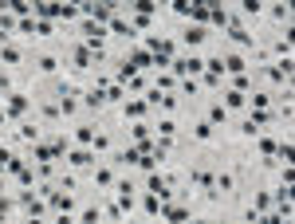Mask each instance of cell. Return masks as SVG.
Instances as JSON below:
<instances>
[{"mask_svg": "<svg viewBox=\"0 0 295 224\" xmlns=\"http://www.w3.org/2000/svg\"><path fill=\"white\" fill-rule=\"evenodd\" d=\"M268 79H272V83H284V79H292V59L284 56V63H276V67L268 71Z\"/></svg>", "mask_w": 295, "mask_h": 224, "instance_id": "cell-1", "label": "cell"}, {"mask_svg": "<svg viewBox=\"0 0 295 224\" xmlns=\"http://www.w3.org/2000/svg\"><path fill=\"white\" fill-rule=\"evenodd\" d=\"M87 162H91V154H87V150H71V154H67V166H75V169H83Z\"/></svg>", "mask_w": 295, "mask_h": 224, "instance_id": "cell-2", "label": "cell"}, {"mask_svg": "<svg viewBox=\"0 0 295 224\" xmlns=\"http://www.w3.org/2000/svg\"><path fill=\"white\" fill-rule=\"evenodd\" d=\"M24 107H28L24 95H8V114H24Z\"/></svg>", "mask_w": 295, "mask_h": 224, "instance_id": "cell-3", "label": "cell"}, {"mask_svg": "<svg viewBox=\"0 0 295 224\" xmlns=\"http://www.w3.org/2000/svg\"><path fill=\"white\" fill-rule=\"evenodd\" d=\"M224 107H228V111H240V107H244V95H240V91H228V95H224Z\"/></svg>", "mask_w": 295, "mask_h": 224, "instance_id": "cell-4", "label": "cell"}, {"mask_svg": "<svg viewBox=\"0 0 295 224\" xmlns=\"http://www.w3.org/2000/svg\"><path fill=\"white\" fill-rule=\"evenodd\" d=\"M224 71H232V75H244V59H240V56H228V59H224Z\"/></svg>", "mask_w": 295, "mask_h": 224, "instance_id": "cell-5", "label": "cell"}, {"mask_svg": "<svg viewBox=\"0 0 295 224\" xmlns=\"http://www.w3.org/2000/svg\"><path fill=\"white\" fill-rule=\"evenodd\" d=\"M193 138H197V142H209V138H213V126H209V122H197Z\"/></svg>", "mask_w": 295, "mask_h": 224, "instance_id": "cell-6", "label": "cell"}, {"mask_svg": "<svg viewBox=\"0 0 295 224\" xmlns=\"http://www.w3.org/2000/svg\"><path fill=\"white\" fill-rule=\"evenodd\" d=\"M36 134H40L36 122H24V126H20V138H24V142H36Z\"/></svg>", "mask_w": 295, "mask_h": 224, "instance_id": "cell-7", "label": "cell"}, {"mask_svg": "<svg viewBox=\"0 0 295 224\" xmlns=\"http://www.w3.org/2000/svg\"><path fill=\"white\" fill-rule=\"evenodd\" d=\"M51 205H55V209H63V213H67V209H71V205H75V201H71V197H67V193H55V197H51Z\"/></svg>", "mask_w": 295, "mask_h": 224, "instance_id": "cell-8", "label": "cell"}, {"mask_svg": "<svg viewBox=\"0 0 295 224\" xmlns=\"http://www.w3.org/2000/svg\"><path fill=\"white\" fill-rule=\"evenodd\" d=\"M55 67H59V59H55V56H40V71H44V75H51Z\"/></svg>", "mask_w": 295, "mask_h": 224, "instance_id": "cell-9", "label": "cell"}, {"mask_svg": "<svg viewBox=\"0 0 295 224\" xmlns=\"http://www.w3.org/2000/svg\"><path fill=\"white\" fill-rule=\"evenodd\" d=\"M0 59H4V63H20V52H16V48H8V44H4V48H0Z\"/></svg>", "mask_w": 295, "mask_h": 224, "instance_id": "cell-10", "label": "cell"}, {"mask_svg": "<svg viewBox=\"0 0 295 224\" xmlns=\"http://www.w3.org/2000/svg\"><path fill=\"white\" fill-rule=\"evenodd\" d=\"M75 138H79L83 146H91V142H95V130H91V126H79V134H75Z\"/></svg>", "mask_w": 295, "mask_h": 224, "instance_id": "cell-11", "label": "cell"}, {"mask_svg": "<svg viewBox=\"0 0 295 224\" xmlns=\"http://www.w3.org/2000/svg\"><path fill=\"white\" fill-rule=\"evenodd\" d=\"M83 103H87V107H102V103H106V95H102V91H91Z\"/></svg>", "mask_w": 295, "mask_h": 224, "instance_id": "cell-12", "label": "cell"}, {"mask_svg": "<svg viewBox=\"0 0 295 224\" xmlns=\"http://www.w3.org/2000/svg\"><path fill=\"white\" fill-rule=\"evenodd\" d=\"M201 40H205V32H201V28H189V32H185V44H193V48H197Z\"/></svg>", "mask_w": 295, "mask_h": 224, "instance_id": "cell-13", "label": "cell"}, {"mask_svg": "<svg viewBox=\"0 0 295 224\" xmlns=\"http://www.w3.org/2000/svg\"><path fill=\"white\" fill-rule=\"evenodd\" d=\"M228 36H232V40H236V44H252V36H248L244 28H232V32H228Z\"/></svg>", "mask_w": 295, "mask_h": 224, "instance_id": "cell-14", "label": "cell"}, {"mask_svg": "<svg viewBox=\"0 0 295 224\" xmlns=\"http://www.w3.org/2000/svg\"><path fill=\"white\" fill-rule=\"evenodd\" d=\"M75 63H79V67H91V52H87V48H79V52H75Z\"/></svg>", "mask_w": 295, "mask_h": 224, "instance_id": "cell-15", "label": "cell"}, {"mask_svg": "<svg viewBox=\"0 0 295 224\" xmlns=\"http://www.w3.org/2000/svg\"><path fill=\"white\" fill-rule=\"evenodd\" d=\"M28 8H32V4H24V0H12V12H16V16H24V20H28Z\"/></svg>", "mask_w": 295, "mask_h": 224, "instance_id": "cell-16", "label": "cell"}, {"mask_svg": "<svg viewBox=\"0 0 295 224\" xmlns=\"http://www.w3.org/2000/svg\"><path fill=\"white\" fill-rule=\"evenodd\" d=\"M95 185H110V169H98V173H95Z\"/></svg>", "mask_w": 295, "mask_h": 224, "instance_id": "cell-17", "label": "cell"}, {"mask_svg": "<svg viewBox=\"0 0 295 224\" xmlns=\"http://www.w3.org/2000/svg\"><path fill=\"white\" fill-rule=\"evenodd\" d=\"M209 118H213V122H221V126H224V107H213V111H209Z\"/></svg>", "mask_w": 295, "mask_h": 224, "instance_id": "cell-18", "label": "cell"}, {"mask_svg": "<svg viewBox=\"0 0 295 224\" xmlns=\"http://www.w3.org/2000/svg\"><path fill=\"white\" fill-rule=\"evenodd\" d=\"M8 209H12V201H4V197H0V221L8 217Z\"/></svg>", "mask_w": 295, "mask_h": 224, "instance_id": "cell-19", "label": "cell"}, {"mask_svg": "<svg viewBox=\"0 0 295 224\" xmlns=\"http://www.w3.org/2000/svg\"><path fill=\"white\" fill-rule=\"evenodd\" d=\"M24 224H40V221H32V217H28V221H24Z\"/></svg>", "mask_w": 295, "mask_h": 224, "instance_id": "cell-20", "label": "cell"}, {"mask_svg": "<svg viewBox=\"0 0 295 224\" xmlns=\"http://www.w3.org/2000/svg\"><path fill=\"white\" fill-rule=\"evenodd\" d=\"M0 126H4V111H0Z\"/></svg>", "mask_w": 295, "mask_h": 224, "instance_id": "cell-21", "label": "cell"}]
</instances>
